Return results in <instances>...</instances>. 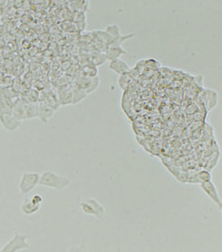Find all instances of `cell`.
<instances>
[{
	"label": "cell",
	"mask_w": 222,
	"mask_h": 252,
	"mask_svg": "<svg viewBox=\"0 0 222 252\" xmlns=\"http://www.w3.org/2000/svg\"><path fill=\"white\" fill-rule=\"evenodd\" d=\"M69 178L59 176L52 171H46L40 176L39 185L43 187L61 190L66 189L71 185Z\"/></svg>",
	"instance_id": "1"
},
{
	"label": "cell",
	"mask_w": 222,
	"mask_h": 252,
	"mask_svg": "<svg viewBox=\"0 0 222 252\" xmlns=\"http://www.w3.org/2000/svg\"><path fill=\"white\" fill-rule=\"evenodd\" d=\"M29 235L16 232L14 237L10 240L2 249L0 252H18L25 249H31L32 246L27 242Z\"/></svg>",
	"instance_id": "2"
},
{
	"label": "cell",
	"mask_w": 222,
	"mask_h": 252,
	"mask_svg": "<svg viewBox=\"0 0 222 252\" xmlns=\"http://www.w3.org/2000/svg\"><path fill=\"white\" fill-rule=\"evenodd\" d=\"M197 178H198L200 183L212 181L211 175H210L208 171H206V170H202V171L199 172L198 175H197Z\"/></svg>",
	"instance_id": "14"
},
{
	"label": "cell",
	"mask_w": 222,
	"mask_h": 252,
	"mask_svg": "<svg viewBox=\"0 0 222 252\" xmlns=\"http://www.w3.org/2000/svg\"><path fill=\"white\" fill-rule=\"evenodd\" d=\"M30 199L33 203L35 204V205H41L42 202H43V196L40 194L33 195L31 198H30Z\"/></svg>",
	"instance_id": "16"
},
{
	"label": "cell",
	"mask_w": 222,
	"mask_h": 252,
	"mask_svg": "<svg viewBox=\"0 0 222 252\" xmlns=\"http://www.w3.org/2000/svg\"><path fill=\"white\" fill-rule=\"evenodd\" d=\"M86 201L94 208V212H95V218H97V219H101L104 214H105L104 207L101 203H99L98 201L92 199V198H90V199H87Z\"/></svg>",
	"instance_id": "10"
},
{
	"label": "cell",
	"mask_w": 222,
	"mask_h": 252,
	"mask_svg": "<svg viewBox=\"0 0 222 252\" xmlns=\"http://www.w3.org/2000/svg\"><path fill=\"white\" fill-rule=\"evenodd\" d=\"M106 32L112 37L113 40L120 36V28L117 25H110L106 28Z\"/></svg>",
	"instance_id": "12"
},
{
	"label": "cell",
	"mask_w": 222,
	"mask_h": 252,
	"mask_svg": "<svg viewBox=\"0 0 222 252\" xmlns=\"http://www.w3.org/2000/svg\"><path fill=\"white\" fill-rule=\"evenodd\" d=\"M40 176L38 173H24L19 184V189L22 194L27 195L39 185Z\"/></svg>",
	"instance_id": "3"
},
{
	"label": "cell",
	"mask_w": 222,
	"mask_h": 252,
	"mask_svg": "<svg viewBox=\"0 0 222 252\" xmlns=\"http://www.w3.org/2000/svg\"><path fill=\"white\" fill-rule=\"evenodd\" d=\"M200 187L202 189L203 191L207 195V196L217 205L219 209L222 211V199H221L219 191L213 181L200 183Z\"/></svg>",
	"instance_id": "5"
},
{
	"label": "cell",
	"mask_w": 222,
	"mask_h": 252,
	"mask_svg": "<svg viewBox=\"0 0 222 252\" xmlns=\"http://www.w3.org/2000/svg\"><path fill=\"white\" fill-rule=\"evenodd\" d=\"M109 68L120 75H124L130 71L129 65L124 61L120 59L111 61L109 64Z\"/></svg>",
	"instance_id": "6"
},
{
	"label": "cell",
	"mask_w": 222,
	"mask_h": 252,
	"mask_svg": "<svg viewBox=\"0 0 222 252\" xmlns=\"http://www.w3.org/2000/svg\"><path fill=\"white\" fill-rule=\"evenodd\" d=\"M41 205H35L30 199H26L22 205L21 210L23 214L27 216L33 215L40 211Z\"/></svg>",
	"instance_id": "9"
},
{
	"label": "cell",
	"mask_w": 222,
	"mask_h": 252,
	"mask_svg": "<svg viewBox=\"0 0 222 252\" xmlns=\"http://www.w3.org/2000/svg\"><path fill=\"white\" fill-rule=\"evenodd\" d=\"M53 113H54V110L50 107L46 102L41 103V104L38 106V115L43 122H47V121L52 117Z\"/></svg>",
	"instance_id": "7"
},
{
	"label": "cell",
	"mask_w": 222,
	"mask_h": 252,
	"mask_svg": "<svg viewBox=\"0 0 222 252\" xmlns=\"http://www.w3.org/2000/svg\"><path fill=\"white\" fill-rule=\"evenodd\" d=\"M80 208L84 214L95 217V212H94V208H92V206L87 201L80 203Z\"/></svg>",
	"instance_id": "13"
},
{
	"label": "cell",
	"mask_w": 222,
	"mask_h": 252,
	"mask_svg": "<svg viewBox=\"0 0 222 252\" xmlns=\"http://www.w3.org/2000/svg\"><path fill=\"white\" fill-rule=\"evenodd\" d=\"M68 252H87L86 249L83 245L80 246H72L69 249Z\"/></svg>",
	"instance_id": "15"
},
{
	"label": "cell",
	"mask_w": 222,
	"mask_h": 252,
	"mask_svg": "<svg viewBox=\"0 0 222 252\" xmlns=\"http://www.w3.org/2000/svg\"><path fill=\"white\" fill-rule=\"evenodd\" d=\"M99 84V80L98 78L87 76L85 74L78 76L77 79L75 81V85L85 91L87 94L94 92L98 87Z\"/></svg>",
	"instance_id": "4"
},
{
	"label": "cell",
	"mask_w": 222,
	"mask_h": 252,
	"mask_svg": "<svg viewBox=\"0 0 222 252\" xmlns=\"http://www.w3.org/2000/svg\"><path fill=\"white\" fill-rule=\"evenodd\" d=\"M59 103L61 104H70L73 103V93L71 88L65 89L59 94Z\"/></svg>",
	"instance_id": "11"
},
{
	"label": "cell",
	"mask_w": 222,
	"mask_h": 252,
	"mask_svg": "<svg viewBox=\"0 0 222 252\" xmlns=\"http://www.w3.org/2000/svg\"><path fill=\"white\" fill-rule=\"evenodd\" d=\"M125 54V51L121 46H108L106 50L105 57L110 61L120 59V57Z\"/></svg>",
	"instance_id": "8"
}]
</instances>
